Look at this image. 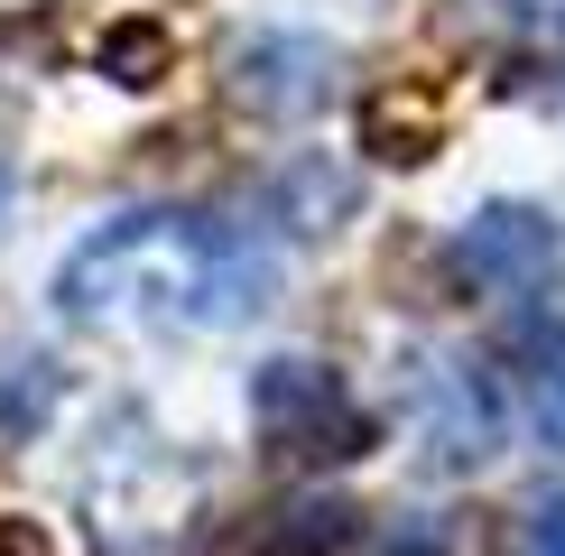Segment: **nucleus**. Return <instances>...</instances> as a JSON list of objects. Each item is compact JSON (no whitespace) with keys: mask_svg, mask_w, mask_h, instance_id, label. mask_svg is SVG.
Here are the masks:
<instances>
[{"mask_svg":"<svg viewBox=\"0 0 565 556\" xmlns=\"http://www.w3.org/2000/svg\"><path fill=\"white\" fill-rule=\"evenodd\" d=\"M0 556H46V538H38V528H10V538H0Z\"/></svg>","mask_w":565,"mask_h":556,"instance_id":"6","label":"nucleus"},{"mask_svg":"<svg viewBox=\"0 0 565 556\" xmlns=\"http://www.w3.org/2000/svg\"><path fill=\"white\" fill-rule=\"evenodd\" d=\"M250 408H260V436H278L297 455H352V436H362V417H352L343 381L324 362H269Z\"/></svg>","mask_w":565,"mask_h":556,"instance_id":"2","label":"nucleus"},{"mask_svg":"<svg viewBox=\"0 0 565 556\" xmlns=\"http://www.w3.org/2000/svg\"><path fill=\"white\" fill-rule=\"evenodd\" d=\"M103 65H111V84H158V65H168V38H158V29H111Z\"/></svg>","mask_w":565,"mask_h":556,"instance_id":"4","label":"nucleus"},{"mask_svg":"<svg viewBox=\"0 0 565 556\" xmlns=\"http://www.w3.org/2000/svg\"><path fill=\"white\" fill-rule=\"evenodd\" d=\"M529 556H565V501L537 520V538H529Z\"/></svg>","mask_w":565,"mask_h":556,"instance_id":"5","label":"nucleus"},{"mask_svg":"<svg viewBox=\"0 0 565 556\" xmlns=\"http://www.w3.org/2000/svg\"><path fill=\"white\" fill-rule=\"evenodd\" d=\"M0 214H10V168H0Z\"/></svg>","mask_w":565,"mask_h":556,"instance_id":"7","label":"nucleus"},{"mask_svg":"<svg viewBox=\"0 0 565 556\" xmlns=\"http://www.w3.org/2000/svg\"><path fill=\"white\" fill-rule=\"evenodd\" d=\"M260 288H269V260L195 214H121V223L84 232L56 269V307H75V316L149 307L177 324H242L260 307Z\"/></svg>","mask_w":565,"mask_h":556,"instance_id":"1","label":"nucleus"},{"mask_svg":"<svg viewBox=\"0 0 565 556\" xmlns=\"http://www.w3.org/2000/svg\"><path fill=\"white\" fill-rule=\"evenodd\" d=\"M455 269L473 278L482 297H529L537 278L556 269V232H547V214L491 204L482 223H463V242H455Z\"/></svg>","mask_w":565,"mask_h":556,"instance_id":"3","label":"nucleus"}]
</instances>
